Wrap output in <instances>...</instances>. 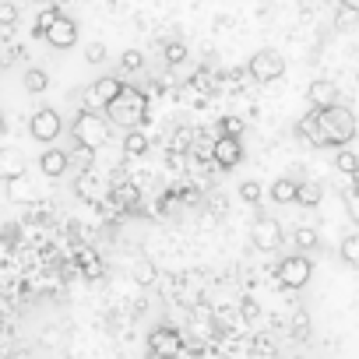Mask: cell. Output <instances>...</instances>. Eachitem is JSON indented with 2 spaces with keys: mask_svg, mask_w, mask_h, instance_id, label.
I'll list each match as a JSON object with an SVG mask.
<instances>
[{
  "mask_svg": "<svg viewBox=\"0 0 359 359\" xmlns=\"http://www.w3.org/2000/svg\"><path fill=\"white\" fill-rule=\"evenodd\" d=\"M299 137H306L317 148H345L355 137V116L345 106H327V109H310L296 123Z\"/></svg>",
  "mask_w": 359,
  "mask_h": 359,
  "instance_id": "cell-1",
  "label": "cell"
},
{
  "mask_svg": "<svg viewBox=\"0 0 359 359\" xmlns=\"http://www.w3.org/2000/svg\"><path fill=\"white\" fill-rule=\"evenodd\" d=\"M106 120H113V123L134 130V127L144 120V95H141L137 88H127V85H123V92L106 106Z\"/></svg>",
  "mask_w": 359,
  "mask_h": 359,
  "instance_id": "cell-2",
  "label": "cell"
},
{
  "mask_svg": "<svg viewBox=\"0 0 359 359\" xmlns=\"http://www.w3.org/2000/svg\"><path fill=\"white\" fill-rule=\"evenodd\" d=\"M71 134H74V141H78V144H85V148L99 151V148L109 141V120H106V116H99V113H92V109H85V113H78V116H74Z\"/></svg>",
  "mask_w": 359,
  "mask_h": 359,
  "instance_id": "cell-3",
  "label": "cell"
},
{
  "mask_svg": "<svg viewBox=\"0 0 359 359\" xmlns=\"http://www.w3.org/2000/svg\"><path fill=\"white\" fill-rule=\"evenodd\" d=\"M29 134H32L39 144H57V137L64 134V120H60V113L50 109V106L36 109L32 120H29Z\"/></svg>",
  "mask_w": 359,
  "mask_h": 359,
  "instance_id": "cell-4",
  "label": "cell"
},
{
  "mask_svg": "<svg viewBox=\"0 0 359 359\" xmlns=\"http://www.w3.org/2000/svg\"><path fill=\"white\" fill-rule=\"evenodd\" d=\"M247 71L254 74V81H278L282 74H285V57L278 53V50H257L254 57H250V64H247Z\"/></svg>",
  "mask_w": 359,
  "mask_h": 359,
  "instance_id": "cell-5",
  "label": "cell"
},
{
  "mask_svg": "<svg viewBox=\"0 0 359 359\" xmlns=\"http://www.w3.org/2000/svg\"><path fill=\"white\" fill-rule=\"evenodd\" d=\"M310 275H313V264H310V257H303V254H292V257H285V261L278 264V282H282L285 289H303V285L310 282Z\"/></svg>",
  "mask_w": 359,
  "mask_h": 359,
  "instance_id": "cell-6",
  "label": "cell"
},
{
  "mask_svg": "<svg viewBox=\"0 0 359 359\" xmlns=\"http://www.w3.org/2000/svg\"><path fill=\"white\" fill-rule=\"evenodd\" d=\"M180 348H184V338H180V331H172V327H155L148 334V355L151 359H172Z\"/></svg>",
  "mask_w": 359,
  "mask_h": 359,
  "instance_id": "cell-7",
  "label": "cell"
},
{
  "mask_svg": "<svg viewBox=\"0 0 359 359\" xmlns=\"http://www.w3.org/2000/svg\"><path fill=\"white\" fill-rule=\"evenodd\" d=\"M43 39H46L53 50H71V46L78 43V25H74L67 15H57V18L50 22V29L43 32Z\"/></svg>",
  "mask_w": 359,
  "mask_h": 359,
  "instance_id": "cell-8",
  "label": "cell"
},
{
  "mask_svg": "<svg viewBox=\"0 0 359 359\" xmlns=\"http://www.w3.org/2000/svg\"><path fill=\"white\" fill-rule=\"evenodd\" d=\"M29 169V158L22 155V148L15 144H0V180L11 184V180H22Z\"/></svg>",
  "mask_w": 359,
  "mask_h": 359,
  "instance_id": "cell-9",
  "label": "cell"
},
{
  "mask_svg": "<svg viewBox=\"0 0 359 359\" xmlns=\"http://www.w3.org/2000/svg\"><path fill=\"white\" fill-rule=\"evenodd\" d=\"M212 158H215L219 169H233V165H240V158H243V144H240V137H226V134H219V137L212 141Z\"/></svg>",
  "mask_w": 359,
  "mask_h": 359,
  "instance_id": "cell-10",
  "label": "cell"
},
{
  "mask_svg": "<svg viewBox=\"0 0 359 359\" xmlns=\"http://www.w3.org/2000/svg\"><path fill=\"white\" fill-rule=\"evenodd\" d=\"M306 99H310V106H313V109L338 106V85H334V81H327V78H317V81H310Z\"/></svg>",
  "mask_w": 359,
  "mask_h": 359,
  "instance_id": "cell-11",
  "label": "cell"
},
{
  "mask_svg": "<svg viewBox=\"0 0 359 359\" xmlns=\"http://www.w3.org/2000/svg\"><path fill=\"white\" fill-rule=\"evenodd\" d=\"M120 92H123V81H120V78H99V81L88 88V102L106 109V106H109V102H113Z\"/></svg>",
  "mask_w": 359,
  "mask_h": 359,
  "instance_id": "cell-12",
  "label": "cell"
},
{
  "mask_svg": "<svg viewBox=\"0 0 359 359\" xmlns=\"http://www.w3.org/2000/svg\"><path fill=\"white\" fill-rule=\"evenodd\" d=\"M282 243V229H278V222L275 219H257L254 222V247H261V250H275Z\"/></svg>",
  "mask_w": 359,
  "mask_h": 359,
  "instance_id": "cell-13",
  "label": "cell"
},
{
  "mask_svg": "<svg viewBox=\"0 0 359 359\" xmlns=\"http://www.w3.org/2000/svg\"><path fill=\"white\" fill-rule=\"evenodd\" d=\"M67 162H71V155H67L64 148H53V144L39 155V169H43L46 176H53V180L67 172Z\"/></svg>",
  "mask_w": 359,
  "mask_h": 359,
  "instance_id": "cell-14",
  "label": "cell"
},
{
  "mask_svg": "<svg viewBox=\"0 0 359 359\" xmlns=\"http://www.w3.org/2000/svg\"><path fill=\"white\" fill-rule=\"evenodd\" d=\"M296 187H299V184H292V180L282 176V180H275V184H271L268 194H271L275 205H292V201H296Z\"/></svg>",
  "mask_w": 359,
  "mask_h": 359,
  "instance_id": "cell-15",
  "label": "cell"
},
{
  "mask_svg": "<svg viewBox=\"0 0 359 359\" xmlns=\"http://www.w3.org/2000/svg\"><path fill=\"white\" fill-rule=\"evenodd\" d=\"M22 85H25V92L39 95V92H46V88H50V74H46L43 67H29V71H25V78H22Z\"/></svg>",
  "mask_w": 359,
  "mask_h": 359,
  "instance_id": "cell-16",
  "label": "cell"
},
{
  "mask_svg": "<svg viewBox=\"0 0 359 359\" xmlns=\"http://www.w3.org/2000/svg\"><path fill=\"white\" fill-rule=\"evenodd\" d=\"M320 198H324L320 184H299L296 187V205H303V208H317Z\"/></svg>",
  "mask_w": 359,
  "mask_h": 359,
  "instance_id": "cell-17",
  "label": "cell"
},
{
  "mask_svg": "<svg viewBox=\"0 0 359 359\" xmlns=\"http://www.w3.org/2000/svg\"><path fill=\"white\" fill-rule=\"evenodd\" d=\"M334 22H338V29H352V25H359V8L348 4V0H338V15H334Z\"/></svg>",
  "mask_w": 359,
  "mask_h": 359,
  "instance_id": "cell-18",
  "label": "cell"
},
{
  "mask_svg": "<svg viewBox=\"0 0 359 359\" xmlns=\"http://www.w3.org/2000/svg\"><path fill=\"white\" fill-rule=\"evenodd\" d=\"M130 271H134V282H137V285H151V282H155V264H151L148 257H137Z\"/></svg>",
  "mask_w": 359,
  "mask_h": 359,
  "instance_id": "cell-19",
  "label": "cell"
},
{
  "mask_svg": "<svg viewBox=\"0 0 359 359\" xmlns=\"http://www.w3.org/2000/svg\"><path fill=\"white\" fill-rule=\"evenodd\" d=\"M123 151H127V155H134V158H137V155H144V151H148V134L130 130V134L123 137Z\"/></svg>",
  "mask_w": 359,
  "mask_h": 359,
  "instance_id": "cell-20",
  "label": "cell"
},
{
  "mask_svg": "<svg viewBox=\"0 0 359 359\" xmlns=\"http://www.w3.org/2000/svg\"><path fill=\"white\" fill-rule=\"evenodd\" d=\"M338 254H341V261H345V264H359V233L345 236V240H341V247H338Z\"/></svg>",
  "mask_w": 359,
  "mask_h": 359,
  "instance_id": "cell-21",
  "label": "cell"
},
{
  "mask_svg": "<svg viewBox=\"0 0 359 359\" xmlns=\"http://www.w3.org/2000/svg\"><path fill=\"white\" fill-rule=\"evenodd\" d=\"M292 240H296V247H299V250H313V247L320 243L317 229H306V226H299V229L292 233Z\"/></svg>",
  "mask_w": 359,
  "mask_h": 359,
  "instance_id": "cell-22",
  "label": "cell"
},
{
  "mask_svg": "<svg viewBox=\"0 0 359 359\" xmlns=\"http://www.w3.org/2000/svg\"><path fill=\"white\" fill-rule=\"evenodd\" d=\"M22 180H25V176H22ZM22 180H11V184H8V187H11V191H8V198H11L15 205H25V201H32V187H25Z\"/></svg>",
  "mask_w": 359,
  "mask_h": 359,
  "instance_id": "cell-23",
  "label": "cell"
},
{
  "mask_svg": "<svg viewBox=\"0 0 359 359\" xmlns=\"http://www.w3.org/2000/svg\"><path fill=\"white\" fill-rule=\"evenodd\" d=\"M334 165H338L341 172H348V176H352V172L359 169V158H355L348 148H341V151H338V158H334Z\"/></svg>",
  "mask_w": 359,
  "mask_h": 359,
  "instance_id": "cell-24",
  "label": "cell"
},
{
  "mask_svg": "<svg viewBox=\"0 0 359 359\" xmlns=\"http://www.w3.org/2000/svg\"><path fill=\"white\" fill-rule=\"evenodd\" d=\"M120 67H123V71H141V67H144V57H141V50H127V53L120 57Z\"/></svg>",
  "mask_w": 359,
  "mask_h": 359,
  "instance_id": "cell-25",
  "label": "cell"
},
{
  "mask_svg": "<svg viewBox=\"0 0 359 359\" xmlns=\"http://www.w3.org/2000/svg\"><path fill=\"white\" fill-rule=\"evenodd\" d=\"M240 198L243 201H261V184H257V180H243V184H240Z\"/></svg>",
  "mask_w": 359,
  "mask_h": 359,
  "instance_id": "cell-26",
  "label": "cell"
},
{
  "mask_svg": "<svg viewBox=\"0 0 359 359\" xmlns=\"http://www.w3.org/2000/svg\"><path fill=\"white\" fill-rule=\"evenodd\" d=\"M165 60H169V64H184V60H187V46H184V43H169V46H165Z\"/></svg>",
  "mask_w": 359,
  "mask_h": 359,
  "instance_id": "cell-27",
  "label": "cell"
},
{
  "mask_svg": "<svg viewBox=\"0 0 359 359\" xmlns=\"http://www.w3.org/2000/svg\"><path fill=\"white\" fill-rule=\"evenodd\" d=\"M85 60H88V64H102V60H106V46H102V43H88V46H85Z\"/></svg>",
  "mask_w": 359,
  "mask_h": 359,
  "instance_id": "cell-28",
  "label": "cell"
},
{
  "mask_svg": "<svg viewBox=\"0 0 359 359\" xmlns=\"http://www.w3.org/2000/svg\"><path fill=\"white\" fill-rule=\"evenodd\" d=\"M222 134H226V137H240V134H243V120H240V116H226V120H222Z\"/></svg>",
  "mask_w": 359,
  "mask_h": 359,
  "instance_id": "cell-29",
  "label": "cell"
},
{
  "mask_svg": "<svg viewBox=\"0 0 359 359\" xmlns=\"http://www.w3.org/2000/svg\"><path fill=\"white\" fill-rule=\"evenodd\" d=\"M15 22H18V8L4 0V4H0V25H15Z\"/></svg>",
  "mask_w": 359,
  "mask_h": 359,
  "instance_id": "cell-30",
  "label": "cell"
},
{
  "mask_svg": "<svg viewBox=\"0 0 359 359\" xmlns=\"http://www.w3.org/2000/svg\"><path fill=\"white\" fill-rule=\"evenodd\" d=\"M57 15H60V11H57V8H46V11H43V15H39V22H36V36H43V32H46V29H50V22H53V18H57Z\"/></svg>",
  "mask_w": 359,
  "mask_h": 359,
  "instance_id": "cell-31",
  "label": "cell"
},
{
  "mask_svg": "<svg viewBox=\"0 0 359 359\" xmlns=\"http://www.w3.org/2000/svg\"><path fill=\"white\" fill-rule=\"evenodd\" d=\"M92 155H95V151H92V148H85V144H78V151H74V158H78V165H85V169L92 165Z\"/></svg>",
  "mask_w": 359,
  "mask_h": 359,
  "instance_id": "cell-32",
  "label": "cell"
},
{
  "mask_svg": "<svg viewBox=\"0 0 359 359\" xmlns=\"http://www.w3.org/2000/svg\"><path fill=\"white\" fill-rule=\"evenodd\" d=\"M134 198H137V194H134V187H130V184H123V187L116 191V201H120V205H134Z\"/></svg>",
  "mask_w": 359,
  "mask_h": 359,
  "instance_id": "cell-33",
  "label": "cell"
},
{
  "mask_svg": "<svg viewBox=\"0 0 359 359\" xmlns=\"http://www.w3.org/2000/svg\"><path fill=\"white\" fill-rule=\"evenodd\" d=\"M257 313H261V306L254 299H243V320H257Z\"/></svg>",
  "mask_w": 359,
  "mask_h": 359,
  "instance_id": "cell-34",
  "label": "cell"
},
{
  "mask_svg": "<svg viewBox=\"0 0 359 359\" xmlns=\"http://www.w3.org/2000/svg\"><path fill=\"white\" fill-rule=\"evenodd\" d=\"M257 352H268L271 355V341L268 338H257Z\"/></svg>",
  "mask_w": 359,
  "mask_h": 359,
  "instance_id": "cell-35",
  "label": "cell"
},
{
  "mask_svg": "<svg viewBox=\"0 0 359 359\" xmlns=\"http://www.w3.org/2000/svg\"><path fill=\"white\" fill-rule=\"evenodd\" d=\"M352 187H355V191H359V169H355V172H352Z\"/></svg>",
  "mask_w": 359,
  "mask_h": 359,
  "instance_id": "cell-36",
  "label": "cell"
},
{
  "mask_svg": "<svg viewBox=\"0 0 359 359\" xmlns=\"http://www.w3.org/2000/svg\"><path fill=\"white\" fill-rule=\"evenodd\" d=\"M36 4H43V8H50V4H57V0H36Z\"/></svg>",
  "mask_w": 359,
  "mask_h": 359,
  "instance_id": "cell-37",
  "label": "cell"
},
{
  "mask_svg": "<svg viewBox=\"0 0 359 359\" xmlns=\"http://www.w3.org/2000/svg\"><path fill=\"white\" fill-rule=\"evenodd\" d=\"M0 134H4V116H0Z\"/></svg>",
  "mask_w": 359,
  "mask_h": 359,
  "instance_id": "cell-38",
  "label": "cell"
}]
</instances>
